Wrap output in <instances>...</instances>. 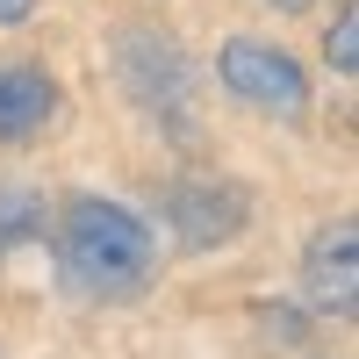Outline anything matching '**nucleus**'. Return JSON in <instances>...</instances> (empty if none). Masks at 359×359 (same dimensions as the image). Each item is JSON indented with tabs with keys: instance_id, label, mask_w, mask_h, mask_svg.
Instances as JSON below:
<instances>
[{
	"instance_id": "5",
	"label": "nucleus",
	"mask_w": 359,
	"mask_h": 359,
	"mask_svg": "<svg viewBox=\"0 0 359 359\" xmlns=\"http://www.w3.org/2000/svg\"><path fill=\"white\" fill-rule=\"evenodd\" d=\"M352 36H359V8H345V15H338V29H331V43H323V50H331V72H338V79H352V65H359V43H352Z\"/></svg>"
},
{
	"instance_id": "2",
	"label": "nucleus",
	"mask_w": 359,
	"mask_h": 359,
	"mask_svg": "<svg viewBox=\"0 0 359 359\" xmlns=\"http://www.w3.org/2000/svg\"><path fill=\"white\" fill-rule=\"evenodd\" d=\"M223 86H230L237 101L280 115V123H294V115L309 108L302 65H294L280 43H266V36H230V43H223Z\"/></svg>"
},
{
	"instance_id": "7",
	"label": "nucleus",
	"mask_w": 359,
	"mask_h": 359,
	"mask_svg": "<svg viewBox=\"0 0 359 359\" xmlns=\"http://www.w3.org/2000/svg\"><path fill=\"white\" fill-rule=\"evenodd\" d=\"M273 8H287V15H294V8H309V0H273Z\"/></svg>"
},
{
	"instance_id": "3",
	"label": "nucleus",
	"mask_w": 359,
	"mask_h": 359,
	"mask_svg": "<svg viewBox=\"0 0 359 359\" xmlns=\"http://www.w3.org/2000/svg\"><path fill=\"white\" fill-rule=\"evenodd\" d=\"M359 237H352V223H338V230H323L316 245H309V294L323 309H338V316H352V294H359Z\"/></svg>"
},
{
	"instance_id": "6",
	"label": "nucleus",
	"mask_w": 359,
	"mask_h": 359,
	"mask_svg": "<svg viewBox=\"0 0 359 359\" xmlns=\"http://www.w3.org/2000/svg\"><path fill=\"white\" fill-rule=\"evenodd\" d=\"M29 8L36 0H0V22H29Z\"/></svg>"
},
{
	"instance_id": "4",
	"label": "nucleus",
	"mask_w": 359,
	"mask_h": 359,
	"mask_svg": "<svg viewBox=\"0 0 359 359\" xmlns=\"http://www.w3.org/2000/svg\"><path fill=\"white\" fill-rule=\"evenodd\" d=\"M50 108H57V86H50V72H36V65H8L0 72V137H36L43 123H50Z\"/></svg>"
},
{
	"instance_id": "1",
	"label": "nucleus",
	"mask_w": 359,
	"mask_h": 359,
	"mask_svg": "<svg viewBox=\"0 0 359 359\" xmlns=\"http://www.w3.org/2000/svg\"><path fill=\"white\" fill-rule=\"evenodd\" d=\"M57 259H65V280L79 294L115 302V294H137L151 280V230L123 201H72L65 230H57Z\"/></svg>"
}]
</instances>
